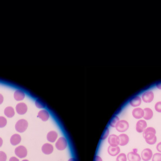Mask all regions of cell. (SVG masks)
I'll return each mask as SVG.
<instances>
[{
  "mask_svg": "<svg viewBox=\"0 0 161 161\" xmlns=\"http://www.w3.org/2000/svg\"><path fill=\"white\" fill-rule=\"evenodd\" d=\"M127 159L129 161H141V157L136 152H129L127 155Z\"/></svg>",
  "mask_w": 161,
  "mask_h": 161,
  "instance_id": "7c38bea8",
  "label": "cell"
},
{
  "mask_svg": "<svg viewBox=\"0 0 161 161\" xmlns=\"http://www.w3.org/2000/svg\"><path fill=\"white\" fill-rule=\"evenodd\" d=\"M152 150L149 148H146L143 149L141 152V157L143 161H150L152 157Z\"/></svg>",
  "mask_w": 161,
  "mask_h": 161,
  "instance_id": "8992f818",
  "label": "cell"
},
{
  "mask_svg": "<svg viewBox=\"0 0 161 161\" xmlns=\"http://www.w3.org/2000/svg\"><path fill=\"white\" fill-rule=\"evenodd\" d=\"M68 161H77V160H76V158H71L68 160Z\"/></svg>",
  "mask_w": 161,
  "mask_h": 161,
  "instance_id": "d590c367",
  "label": "cell"
},
{
  "mask_svg": "<svg viewBox=\"0 0 161 161\" xmlns=\"http://www.w3.org/2000/svg\"><path fill=\"white\" fill-rule=\"evenodd\" d=\"M4 114L8 118H11L14 116L15 112H14V109L12 107L8 106L5 108V109L4 110Z\"/></svg>",
  "mask_w": 161,
  "mask_h": 161,
  "instance_id": "7402d4cb",
  "label": "cell"
},
{
  "mask_svg": "<svg viewBox=\"0 0 161 161\" xmlns=\"http://www.w3.org/2000/svg\"><path fill=\"white\" fill-rule=\"evenodd\" d=\"M15 154L19 158H23L28 155L27 149L23 146H19L15 149Z\"/></svg>",
  "mask_w": 161,
  "mask_h": 161,
  "instance_id": "5b68a950",
  "label": "cell"
},
{
  "mask_svg": "<svg viewBox=\"0 0 161 161\" xmlns=\"http://www.w3.org/2000/svg\"><path fill=\"white\" fill-rule=\"evenodd\" d=\"M16 109L18 114L23 115L28 111V106L25 103H19L16 105Z\"/></svg>",
  "mask_w": 161,
  "mask_h": 161,
  "instance_id": "30bf717a",
  "label": "cell"
},
{
  "mask_svg": "<svg viewBox=\"0 0 161 161\" xmlns=\"http://www.w3.org/2000/svg\"><path fill=\"white\" fill-rule=\"evenodd\" d=\"M38 117L40 119H42L43 121L45 122L48 121V119H49L50 114L47 110H42L38 113Z\"/></svg>",
  "mask_w": 161,
  "mask_h": 161,
  "instance_id": "e0dca14e",
  "label": "cell"
},
{
  "mask_svg": "<svg viewBox=\"0 0 161 161\" xmlns=\"http://www.w3.org/2000/svg\"><path fill=\"white\" fill-rule=\"evenodd\" d=\"M141 98L140 96H135L131 100L130 104L133 107H138L141 104Z\"/></svg>",
  "mask_w": 161,
  "mask_h": 161,
  "instance_id": "44dd1931",
  "label": "cell"
},
{
  "mask_svg": "<svg viewBox=\"0 0 161 161\" xmlns=\"http://www.w3.org/2000/svg\"><path fill=\"white\" fill-rule=\"evenodd\" d=\"M10 141L12 145L16 146L18 145L21 141V137L19 135V134H13L11 137Z\"/></svg>",
  "mask_w": 161,
  "mask_h": 161,
  "instance_id": "2e32d148",
  "label": "cell"
},
{
  "mask_svg": "<svg viewBox=\"0 0 161 161\" xmlns=\"http://www.w3.org/2000/svg\"><path fill=\"white\" fill-rule=\"evenodd\" d=\"M152 161H161V153H155L152 157Z\"/></svg>",
  "mask_w": 161,
  "mask_h": 161,
  "instance_id": "484cf974",
  "label": "cell"
},
{
  "mask_svg": "<svg viewBox=\"0 0 161 161\" xmlns=\"http://www.w3.org/2000/svg\"><path fill=\"white\" fill-rule=\"evenodd\" d=\"M2 143H3V140H2V139L0 137V147L2 146Z\"/></svg>",
  "mask_w": 161,
  "mask_h": 161,
  "instance_id": "8d00e7d4",
  "label": "cell"
},
{
  "mask_svg": "<svg viewBox=\"0 0 161 161\" xmlns=\"http://www.w3.org/2000/svg\"><path fill=\"white\" fill-rule=\"evenodd\" d=\"M154 98V94L152 91H147L143 93L142 99L145 103H150Z\"/></svg>",
  "mask_w": 161,
  "mask_h": 161,
  "instance_id": "ba28073f",
  "label": "cell"
},
{
  "mask_svg": "<svg viewBox=\"0 0 161 161\" xmlns=\"http://www.w3.org/2000/svg\"><path fill=\"white\" fill-rule=\"evenodd\" d=\"M108 142L111 146L117 147L119 145L120 143L119 137L115 134H111L108 137Z\"/></svg>",
  "mask_w": 161,
  "mask_h": 161,
  "instance_id": "52a82bcc",
  "label": "cell"
},
{
  "mask_svg": "<svg viewBox=\"0 0 161 161\" xmlns=\"http://www.w3.org/2000/svg\"><path fill=\"white\" fill-rule=\"evenodd\" d=\"M25 94L24 92L21 90H17L14 92V98L17 101L23 100L25 98Z\"/></svg>",
  "mask_w": 161,
  "mask_h": 161,
  "instance_id": "ffe728a7",
  "label": "cell"
},
{
  "mask_svg": "<svg viewBox=\"0 0 161 161\" xmlns=\"http://www.w3.org/2000/svg\"><path fill=\"white\" fill-rule=\"evenodd\" d=\"M109 130L108 128H106L105 130L104 131V133L103 134L102 136H101V140H105L109 135Z\"/></svg>",
  "mask_w": 161,
  "mask_h": 161,
  "instance_id": "83f0119b",
  "label": "cell"
},
{
  "mask_svg": "<svg viewBox=\"0 0 161 161\" xmlns=\"http://www.w3.org/2000/svg\"><path fill=\"white\" fill-rule=\"evenodd\" d=\"M127 160L126 155L125 153L119 154L116 158V161H127Z\"/></svg>",
  "mask_w": 161,
  "mask_h": 161,
  "instance_id": "cb8c5ba5",
  "label": "cell"
},
{
  "mask_svg": "<svg viewBox=\"0 0 161 161\" xmlns=\"http://www.w3.org/2000/svg\"><path fill=\"white\" fill-rule=\"evenodd\" d=\"M119 140H120V143L119 145L121 146H124L126 145L129 141V137L128 135L125 134H121L118 135Z\"/></svg>",
  "mask_w": 161,
  "mask_h": 161,
  "instance_id": "5bb4252c",
  "label": "cell"
},
{
  "mask_svg": "<svg viewBox=\"0 0 161 161\" xmlns=\"http://www.w3.org/2000/svg\"><path fill=\"white\" fill-rule=\"evenodd\" d=\"M155 110L158 113H161V101L158 102L155 104Z\"/></svg>",
  "mask_w": 161,
  "mask_h": 161,
  "instance_id": "f546056e",
  "label": "cell"
},
{
  "mask_svg": "<svg viewBox=\"0 0 161 161\" xmlns=\"http://www.w3.org/2000/svg\"><path fill=\"white\" fill-rule=\"evenodd\" d=\"M156 149H157V150L158 152L161 153V142L158 143L157 145Z\"/></svg>",
  "mask_w": 161,
  "mask_h": 161,
  "instance_id": "4dcf8cb0",
  "label": "cell"
},
{
  "mask_svg": "<svg viewBox=\"0 0 161 161\" xmlns=\"http://www.w3.org/2000/svg\"><path fill=\"white\" fill-rule=\"evenodd\" d=\"M9 161H19V160L16 157H13L10 158Z\"/></svg>",
  "mask_w": 161,
  "mask_h": 161,
  "instance_id": "d6a6232c",
  "label": "cell"
},
{
  "mask_svg": "<svg viewBox=\"0 0 161 161\" xmlns=\"http://www.w3.org/2000/svg\"><path fill=\"white\" fill-rule=\"evenodd\" d=\"M156 130L154 127H147L143 132V137L146 142L149 145H154L157 140L156 137Z\"/></svg>",
  "mask_w": 161,
  "mask_h": 161,
  "instance_id": "6da1fadb",
  "label": "cell"
},
{
  "mask_svg": "<svg viewBox=\"0 0 161 161\" xmlns=\"http://www.w3.org/2000/svg\"><path fill=\"white\" fill-rule=\"evenodd\" d=\"M147 128V123L145 120L140 119L136 123L135 130L138 133H143Z\"/></svg>",
  "mask_w": 161,
  "mask_h": 161,
  "instance_id": "9c48e42d",
  "label": "cell"
},
{
  "mask_svg": "<svg viewBox=\"0 0 161 161\" xmlns=\"http://www.w3.org/2000/svg\"><path fill=\"white\" fill-rule=\"evenodd\" d=\"M29 161L28 160H23V161Z\"/></svg>",
  "mask_w": 161,
  "mask_h": 161,
  "instance_id": "74e56055",
  "label": "cell"
},
{
  "mask_svg": "<svg viewBox=\"0 0 161 161\" xmlns=\"http://www.w3.org/2000/svg\"><path fill=\"white\" fill-rule=\"evenodd\" d=\"M57 138V133L55 131H51L48 132L47 135V140L48 141L54 143L56 141Z\"/></svg>",
  "mask_w": 161,
  "mask_h": 161,
  "instance_id": "d6986e66",
  "label": "cell"
},
{
  "mask_svg": "<svg viewBox=\"0 0 161 161\" xmlns=\"http://www.w3.org/2000/svg\"><path fill=\"white\" fill-rule=\"evenodd\" d=\"M132 115L135 119H141L142 117H143L144 111L140 107H136L132 111Z\"/></svg>",
  "mask_w": 161,
  "mask_h": 161,
  "instance_id": "8fae6325",
  "label": "cell"
},
{
  "mask_svg": "<svg viewBox=\"0 0 161 161\" xmlns=\"http://www.w3.org/2000/svg\"><path fill=\"white\" fill-rule=\"evenodd\" d=\"M35 104L36 106L39 109H43L46 106V104H45V102L39 98H38L35 101Z\"/></svg>",
  "mask_w": 161,
  "mask_h": 161,
  "instance_id": "603a6c76",
  "label": "cell"
},
{
  "mask_svg": "<svg viewBox=\"0 0 161 161\" xmlns=\"http://www.w3.org/2000/svg\"><path fill=\"white\" fill-rule=\"evenodd\" d=\"M3 101H4V97H3L2 95L0 94V104H2Z\"/></svg>",
  "mask_w": 161,
  "mask_h": 161,
  "instance_id": "e575fe53",
  "label": "cell"
},
{
  "mask_svg": "<svg viewBox=\"0 0 161 161\" xmlns=\"http://www.w3.org/2000/svg\"><path fill=\"white\" fill-rule=\"evenodd\" d=\"M156 86H157V87L158 89H159L161 90V81H160V82H158L156 84Z\"/></svg>",
  "mask_w": 161,
  "mask_h": 161,
  "instance_id": "836d02e7",
  "label": "cell"
},
{
  "mask_svg": "<svg viewBox=\"0 0 161 161\" xmlns=\"http://www.w3.org/2000/svg\"><path fill=\"white\" fill-rule=\"evenodd\" d=\"M120 121L119 118L117 116H114L113 118H112V119L109 125L112 127H115L117 123H118V122Z\"/></svg>",
  "mask_w": 161,
  "mask_h": 161,
  "instance_id": "d4e9b609",
  "label": "cell"
},
{
  "mask_svg": "<svg viewBox=\"0 0 161 161\" xmlns=\"http://www.w3.org/2000/svg\"><path fill=\"white\" fill-rule=\"evenodd\" d=\"M67 145H68V143L66 138L62 137L57 140V141L55 143V147L58 150L62 151L66 149Z\"/></svg>",
  "mask_w": 161,
  "mask_h": 161,
  "instance_id": "277c9868",
  "label": "cell"
},
{
  "mask_svg": "<svg viewBox=\"0 0 161 161\" xmlns=\"http://www.w3.org/2000/svg\"><path fill=\"white\" fill-rule=\"evenodd\" d=\"M108 152L111 156H117L120 152V148L118 146L112 147L109 146L108 148Z\"/></svg>",
  "mask_w": 161,
  "mask_h": 161,
  "instance_id": "9a60e30c",
  "label": "cell"
},
{
  "mask_svg": "<svg viewBox=\"0 0 161 161\" xmlns=\"http://www.w3.org/2000/svg\"><path fill=\"white\" fill-rule=\"evenodd\" d=\"M129 123L125 120H120L117 123L115 128L116 130L118 132L123 133L127 131L129 129Z\"/></svg>",
  "mask_w": 161,
  "mask_h": 161,
  "instance_id": "3957f363",
  "label": "cell"
},
{
  "mask_svg": "<svg viewBox=\"0 0 161 161\" xmlns=\"http://www.w3.org/2000/svg\"><path fill=\"white\" fill-rule=\"evenodd\" d=\"M94 161H103V160H102V158L100 157V156H99V155H96V157H95V159H94Z\"/></svg>",
  "mask_w": 161,
  "mask_h": 161,
  "instance_id": "1f68e13d",
  "label": "cell"
},
{
  "mask_svg": "<svg viewBox=\"0 0 161 161\" xmlns=\"http://www.w3.org/2000/svg\"><path fill=\"white\" fill-rule=\"evenodd\" d=\"M7 160V156L5 152H0V161H6Z\"/></svg>",
  "mask_w": 161,
  "mask_h": 161,
  "instance_id": "f1b7e54d",
  "label": "cell"
},
{
  "mask_svg": "<svg viewBox=\"0 0 161 161\" xmlns=\"http://www.w3.org/2000/svg\"><path fill=\"white\" fill-rule=\"evenodd\" d=\"M42 151L45 154H51L54 151V147L50 143H45L42 147Z\"/></svg>",
  "mask_w": 161,
  "mask_h": 161,
  "instance_id": "4fadbf2b",
  "label": "cell"
},
{
  "mask_svg": "<svg viewBox=\"0 0 161 161\" xmlns=\"http://www.w3.org/2000/svg\"><path fill=\"white\" fill-rule=\"evenodd\" d=\"M7 120L4 117H0V128H2L6 125Z\"/></svg>",
  "mask_w": 161,
  "mask_h": 161,
  "instance_id": "4316f807",
  "label": "cell"
},
{
  "mask_svg": "<svg viewBox=\"0 0 161 161\" xmlns=\"http://www.w3.org/2000/svg\"><path fill=\"white\" fill-rule=\"evenodd\" d=\"M28 122L24 119H21L17 121L15 125L16 130L19 133H23L28 127Z\"/></svg>",
  "mask_w": 161,
  "mask_h": 161,
  "instance_id": "7a4b0ae2",
  "label": "cell"
},
{
  "mask_svg": "<svg viewBox=\"0 0 161 161\" xmlns=\"http://www.w3.org/2000/svg\"><path fill=\"white\" fill-rule=\"evenodd\" d=\"M144 115L143 118L145 120H150L153 117V112L150 108L146 107L143 109Z\"/></svg>",
  "mask_w": 161,
  "mask_h": 161,
  "instance_id": "ac0fdd59",
  "label": "cell"
}]
</instances>
